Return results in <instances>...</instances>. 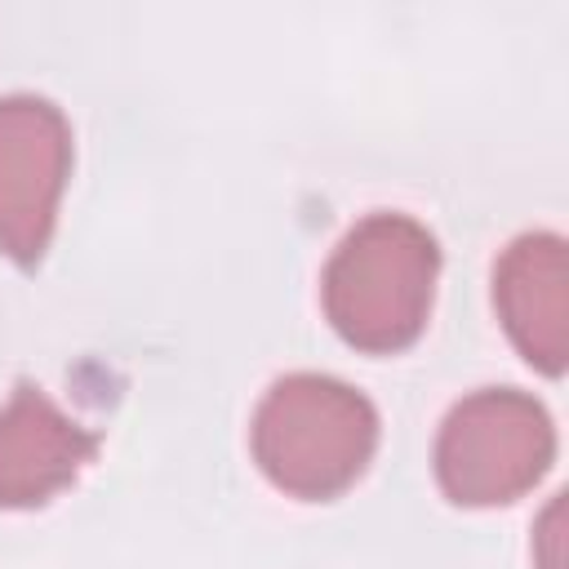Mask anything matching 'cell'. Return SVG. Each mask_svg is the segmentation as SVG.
Masks as SVG:
<instances>
[{"instance_id": "cell-1", "label": "cell", "mask_w": 569, "mask_h": 569, "mask_svg": "<svg viewBox=\"0 0 569 569\" xmlns=\"http://www.w3.org/2000/svg\"><path fill=\"white\" fill-rule=\"evenodd\" d=\"M436 271L440 249L418 218L365 213L325 262V316L360 351H400L427 325Z\"/></svg>"}, {"instance_id": "cell-2", "label": "cell", "mask_w": 569, "mask_h": 569, "mask_svg": "<svg viewBox=\"0 0 569 569\" xmlns=\"http://www.w3.org/2000/svg\"><path fill=\"white\" fill-rule=\"evenodd\" d=\"M249 445L271 485L293 498L342 493L378 445V409L333 373H284L253 409Z\"/></svg>"}, {"instance_id": "cell-3", "label": "cell", "mask_w": 569, "mask_h": 569, "mask_svg": "<svg viewBox=\"0 0 569 569\" xmlns=\"http://www.w3.org/2000/svg\"><path fill=\"white\" fill-rule=\"evenodd\" d=\"M556 458L551 413L520 387L462 396L436 436V480L462 507H498L542 480Z\"/></svg>"}, {"instance_id": "cell-4", "label": "cell", "mask_w": 569, "mask_h": 569, "mask_svg": "<svg viewBox=\"0 0 569 569\" xmlns=\"http://www.w3.org/2000/svg\"><path fill=\"white\" fill-rule=\"evenodd\" d=\"M71 169V129L40 93L0 98V249L40 262Z\"/></svg>"}, {"instance_id": "cell-5", "label": "cell", "mask_w": 569, "mask_h": 569, "mask_svg": "<svg viewBox=\"0 0 569 569\" xmlns=\"http://www.w3.org/2000/svg\"><path fill=\"white\" fill-rule=\"evenodd\" d=\"M493 302L520 356L542 373H560L569 351V253L556 231H525L502 249Z\"/></svg>"}, {"instance_id": "cell-6", "label": "cell", "mask_w": 569, "mask_h": 569, "mask_svg": "<svg viewBox=\"0 0 569 569\" xmlns=\"http://www.w3.org/2000/svg\"><path fill=\"white\" fill-rule=\"evenodd\" d=\"M98 440L49 391L18 382L0 405V507H40L67 489L93 458Z\"/></svg>"}]
</instances>
